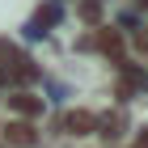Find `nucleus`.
I'll use <instances>...</instances> for the list:
<instances>
[{
  "instance_id": "nucleus-6",
  "label": "nucleus",
  "mask_w": 148,
  "mask_h": 148,
  "mask_svg": "<svg viewBox=\"0 0 148 148\" xmlns=\"http://www.w3.org/2000/svg\"><path fill=\"white\" fill-rule=\"evenodd\" d=\"M136 148H148V131H140V136H136Z\"/></svg>"
},
{
  "instance_id": "nucleus-4",
  "label": "nucleus",
  "mask_w": 148,
  "mask_h": 148,
  "mask_svg": "<svg viewBox=\"0 0 148 148\" xmlns=\"http://www.w3.org/2000/svg\"><path fill=\"white\" fill-rule=\"evenodd\" d=\"M97 47H102V55H119V47H123V38L114 34V30H110V34L102 30V34H97Z\"/></svg>"
},
{
  "instance_id": "nucleus-3",
  "label": "nucleus",
  "mask_w": 148,
  "mask_h": 148,
  "mask_svg": "<svg viewBox=\"0 0 148 148\" xmlns=\"http://www.w3.org/2000/svg\"><path fill=\"white\" fill-rule=\"evenodd\" d=\"M64 119H68V131H93V114H85V110H72V114H64Z\"/></svg>"
},
{
  "instance_id": "nucleus-2",
  "label": "nucleus",
  "mask_w": 148,
  "mask_h": 148,
  "mask_svg": "<svg viewBox=\"0 0 148 148\" xmlns=\"http://www.w3.org/2000/svg\"><path fill=\"white\" fill-rule=\"evenodd\" d=\"M9 106H13V110H21V114H38V110H42V102H38V97H30V93H13Z\"/></svg>"
},
{
  "instance_id": "nucleus-5",
  "label": "nucleus",
  "mask_w": 148,
  "mask_h": 148,
  "mask_svg": "<svg viewBox=\"0 0 148 148\" xmlns=\"http://www.w3.org/2000/svg\"><path fill=\"white\" fill-rule=\"evenodd\" d=\"M55 21V4H42V9H38V21L34 25H51Z\"/></svg>"
},
{
  "instance_id": "nucleus-1",
  "label": "nucleus",
  "mask_w": 148,
  "mask_h": 148,
  "mask_svg": "<svg viewBox=\"0 0 148 148\" xmlns=\"http://www.w3.org/2000/svg\"><path fill=\"white\" fill-rule=\"evenodd\" d=\"M4 140H9V144H34V127H25V123H9V127H4Z\"/></svg>"
}]
</instances>
